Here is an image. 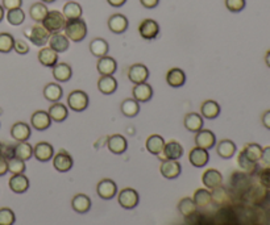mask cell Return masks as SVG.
I'll list each match as a JSON object with an SVG mask.
<instances>
[{"mask_svg": "<svg viewBox=\"0 0 270 225\" xmlns=\"http://www.w3.org/2000/svg\"><path fill=\"white\" fill-rule=\"evenodd\" d=\"M64 31L65 36L73 42H80L87 36V25L83 19L66 20Z\"/></svg>", "mask_w": 270, "mask_h": 225, "instance_id": "1", "label": "cell"}, {"mask_svg": "<svg viewBox=\"0 0 270 225\" xmlns=\"http://www.w3.org/2000/svg\"><path fill=\"white\" fill-rule=\"evenodd\" d=\"M41 24L50 35L51 33H58L66 25V17L60 11H49Z\"/></svg>", "mask_w": 270, "mask_h": 225, "instance_id": "2", "label": "cell"}, {"mask_svg": "<svg viewBox=\"0 0 270 225\" xmlns=\"http://www.w3.org/2000/svg\"><path fill=\"white\" fill-rule=\"evenodd\" d=\"M24 35L36 46H44V45L48 44L49 38H50V33L44 28L42 24H36V25L31 26V28H26L24 31Z\"/></svg>", "mask_w": 270, "mask_h": 225, "instance_id": "3", "label": "cell"}, {"mask_svg": "<svg viewBox=\"0 0 270 225\" xmlns=\"http://www.w3.org/2000/svg\"><path fill=\"white\" fill-rule=\"evenodd\" d=\"M89 95L85 91H82V90L71 91L69 94V96H67V105L74 112H83L89 107Z\"/></svg>", "mask_w": 270, "mask_h": 225, "instance_id": "4", "label": "cell"}, {"mask_svg": "<svg viewBox=\"0 0 270 225\" xmlns=\"http://www.w3.org/2000/svg\"><path fill=\"white\" fill-rule=\"evenodd\" d=\"M118 202L124 209H133L140 203V195L134 188H123L118 193Z\"/></svg>", "mask_w": 270, "mask_h": 225, "instance_id": "5", "label": "cell"}, {"mask_svg": "<svg viewBox=\"0 0 270 225\" xmlns=\"http://www.w3.org/2000/svg\"><path fill=\"white\" fill-rule=\"evenodd\" d=\"M74 165V159L71 154L66 150H60V152L53 157V166L54 168L60 173L70 172Z\"/></svg>", "mask_w": 270, "mask_h": 225, "instance_id": "6", "label": "cell"}, {"mask_svg": "<svg viewBox=\"0 0 270 225\" xmlns=\"http://www.w3.org/2000/svg\"><path fill=\"white\" fill-rule=\"evenodd\" d=\"M96 192L98 196L103 200H111L118 195V184L112 179H102L96 186Z\"/></svg>", "mask_w": 270, "mask_h": 225, "instance_id": "7", "label": "cell"}, {"mask_svg": "<svg viewBox=\"0 0 270 225\" xmlns=\"http://www.w3.org/2000/svg\"><path fill=\"white\" fill-rule=\"evenodd\" d=\"M195 145L202 149L210 150L216 145V136L212 130L210 129H200L195 133Z\"/></svg>", "mask_w": 270, "mask_h": 225, "instance_id": "8", "label": "cell"}, {"mask_svg": "<svg viewBox=\"0 0 270 225\" xmlns=\"http://www.w3.org/2000/svg\"><path fill=\"white\" fill-rule=\"evenodd\" d=\"M159 172H161L162 177L166 179H177L182 173V166L178 161L165 159V161H162L161 166H159Z\"/></svg>", "mask_w": 270, "mask_h": 225, "instance_id": "9", "label": "cell"}, {"mask_svg": "<svg viewBox=\"0 0 270 225\" xmlns=\"http://www.w3.org/2000/svg\"><path fill=\"white\" fill-rule=\"evenodd\" d=\"M183 156V148H182L181 144L178 141H169L165 144V148L162 150V153L159 154V158L162 161L165 159H174V161H178L181 157Z\"/></svg>", "mask_w": 270, "mask_h": 225, "instance_id": "10", "label": "cell"}, {"mask_svg": "<svg viewBox=\"0 0 270 225\" xmlns=\"http://www.w3.org/2000/svg\"><path fill=\"white\" fill-rule=\"evenodd\" d=\"M139 33L145 40H154L159 33V25L156 20L145 19L139 25Z\"/></svg>", "mask_w": 270, "mask_h": 225, "instance_id": "11", "label": "cell"}, {"mask_svg": "<svg viewBox=\"0 0 270 225\" xmlns=\"http://www.w3.org/2000/svg\"><path fill=\"white\" fill-rule=\"evenodd\" d=\"M128 78L133 85L144 83L149 78V70H148L145 65L134 64L128 69Z\"/></svg>", "mask_w": 270, "mask_h": 225, "instance_id": "12", "label": "cell"}, {"mask_svg": "<svg viewBox=\"0 0 270 225\" xmlns=\"http://www.w3.org/2000/svg\"><path fill=\"white\" fill-rule=\"evenodd\" d=\"M188 161L194 167H204V166L208 163L210 161V154H208V150L202 149V148H193L188 153Z\"/></svg>", "mask_w": 270, "mask_h": 225, "instance_id": "13", "label": "cell"}, {"mask_svg": "<svg viewBox=\"0 0 270 225\" xmlns=\"http://www.w3.org/2000/svg\"><path fill=\"white\" fill-rule=\"evenodd\" d=\"M33 156L37 161L40 162H48L50 159H53L54 157V148L53 145H50L46 141H41L37 143L33 148Z\"/></svg>", "mask_w": 270, "mask_h": 225, "instance_id": "14", "label": "cell"}, {"mask_svg": "<svg viewBox=\"0 0 270 225\" xmlns=\"http://www.w3.org/2000/svg\"><path fill=\"white\" fill-rule=\"evenodd\" d=\"M202 182H203L204 187L213 190V188L223 186V175L216 168H208L202 175Z\"/></svg>", "mask_w": 270, "mask_h": 225, "instance_id": "15", "label": "cell"}, {"mask_svg": "<svg viewBox=\"0 0 270 225\" xmlns=\"http://www.w3.org/2000/svg\"><path fill=\"white\" fill-rule=\"evenodd\" d=\"M215 146L218 156L223 159H231L235 156L236 152H237V146H236V144L233 143L232 139H220Z\"/></svg>", "mask_w": 270, "mask_h": 225, "instance_id": "16", "label": "cell"}, {"mask_svg": "<svg viewBox=\"0 0 270 225\" xmlns=\"http://www.w3.org/2000/svg\"><path fill=\"white\" fill-rule=\"evenodd\" d=\"M107 148L114 154H123L128 149V141L121 134H112L107 139Z\"/></svg>", "mask_w": 270, "mask_h": 225, "instance_id": "17", "label": "cell"}, {"mask_svg": "<svg viewBox=\"0 0 270 225\" xmlns=\"http://www.w3.org/2000/svg\"><path fill=\"white\" fill-rule=\"evenodd\" d=\"M128 25H129L128 19L124 15H121V13H115V15H112V16L108 19V28H110V31H111L112 33H115V35L124 33L128 29Z\"/></svg>", "mask_w": 270, "mask_h": 225, "instance_id": "18", "label": "cell"}, {"mask_svg": "<svg viewBox=\"0 0 270 225\" xmlns=\"http://www.w3.org/2000/svg\"><path fill=\"white\" fill-rule=\"evenodd\" d=\"M132 95H133L134 100H137L139 103H146L153 98V89L146 82L139 83V85H134Z\"/></svg>", "mask_w": 270, "mask_h": 225, "instance_id": "19", "label": "cell"}, {"mask_svg": "<svg viewBox=\"0 0 270 225\" xmlns=\"http://www.w3.org/2000/svg\"><path fill=\"white\" fill-rule=\"evenodd\" d=\"M31 125L32 128L37 130H46L50 128L51 119L46 111H36L35 114L31 116Z\"/></svg>", "mask_w": 270, "mask_h": 225, "instance_id": "20", "label": "cell"}, {"mask_svg": "<svg viewBox=\"0 0 270 225\" xmlns=\"http://www.w3.org/2000/svg\"><path fill=\"white\" fill-rule=\"evenodd\" d=\"M166 83L173 89H178L186 83V74L182 69L173 67L166 73Z\"/></svg>", "mask_w": 270, "mask_h": 225, "instance_id": "21", "label": "cell"}, {"mask_svg": "<svg viewBox=\"0 0 270 225\" xmlns=\"http://www.w3.org/2000/svg\"><path fill=\"white\" fill-rule=\"evenodd\" d=\"M96 69H98V73L100 75H114L118 70V62L114 60L112 57H100L98 60V64H96Z\"/></svg>", "mask_w": 270, "mask_h": 225, "instance_id": "22", "label": "cell"}, {"mask_svg": "<svg viewBox=\"0 0 270 225\" xmlns=\"http://www.w3.org/2000/svg\"><path fill=\"white\" fill-rule=\"evenodd\" d=\"M48 42L49 48H51L54 51H57V53H64V51H66L67 49H69V46H70V40L65 35H61L60 32L51 33Z\"/></svg>", "mask_w": 270, "mask_h": 225, "instance_id": "23", "label": "cell"}, {"mask_svg": "<svg viewBox=\"0 0 270 225\" xmlns=\"http://www.w3.org/2000/svg\"><path fill=\"white\" fill-rule=\"evenodd\" d=\"M31 134H32L31 127L26 123H22V121L13 124L12 128H11V136L13 139H16L17 143H22V141L29 139Z\"/></svg>", "mask_w": 270, "mask_h": 225, "instance_id": "24", "label": "cell"}, {"mask_svg": "<svg viewBox=\"0 0 270 225\" xmlns=\"http://www.w3.org/2000/svg\"><path fill=\"white\" fill-rule=\"evenodd\" d=\"M8 184H10L11 191H12V192H15V193L26 192V191L29 190V186H31V183H29V179L24 174L12 175V177H11V179H10V182H8Z\"/></svg>", "mask_w": 270, "mask_h": 225, "instance_id": "25", "label": "cell"}, {"mask_svg": "<svg viewBox=\"0 0 270 225\" xmlns=\"http://www.w3.org/2000/svg\"><path fill=\"white\" fill-rule=\"evenodd\" d=\"M220 104L215 100H206L200 105V115L203 119H208V120H213L220 115Z\"/></svg>", "mask_w": 270, "mask_h": 225, "instance_id": "26", "label": "cell"}, {"mask_svg": "<svg viewBox=\"0 0 270 225\" xmlns=\"http://www.w3.org/2000/svg\"><path fill=\"white\" fill-rule=\"evenodd\" d=\"M38 61H40V64L42 66L53 69L58 64V53L54 51L51 48H49V46L42 48L41 50L38 51Z\"/></svg>", "mask_w": 270, "mask_h": 225, "instance_id": "27", "label": "cell"}, {"mask_svg": "<svg viewBox=\"0 0 270 225\" xmlns=\"http://www.w3.org/2000/svg\"><path fill=\"white\" fill-rule=\"evenodd\" d=\"M165 144L166 143L164 137L159 136V134H152V136L146 138L145 146L146 150H148L150 154H153V156H159L162 150H164V148H165Z\"/></svg>", "mask_w": 270, "mask_h": 225, "instance_id": "28", "label": "cell"}, {"mask_svg": "<svg viewBox=\"0 0 270 225\" xmlns=\"http://www.w3.org/2000/svg\"><path fill=\"white\" fill-rule=\"evenodd\" d=\"M203 118H202V115L197 114V112H190L184 116V128L188 130V132H199L200 129H203Z\"/></svg>", "mask_w": 270, "mask_h": 225, "instance_id": "29", "label": "cell"}, {"mask_svg": "<svg viewBox=\"0 0 270 225\" xmlns=\"http://www.w3.org/2000/svg\"><path fill=\"white\" fill-rule=\"evenodd\" d=\"M91 199L85 193H76L71 199V207L76 213H87L91 209Z\"/></svg>", "mask_w": 270, "mask_h": 225, "instance_id": "30", "label": "cell"}, {"mask_svg": "<svg viewBox=\"0 0 270 225\" xmlns=\"http://www.w3.org/2000/svg\"><path fill=\"white\" fill-rule=\"evenodd\" d=\"M53 76L57 82H69L73 76V69H71L70 65L61 62V64H57L53 67Z\"/></svg>", "mask_w": 270, "mask_h": 225, "instance_id": "31", "label": "cell"}, {"mask_svg": "<svg viewBox=\"0 0 270 225\" xmlns=\"http://www.w3.org/2000/svg\"><path fill=\"white\" fill-rule=\"evenodd\" d=\"M98 90L103 95H111L118 90V80L112 75H103L98 80Z\"/></svg>", "mask_w": 270, "mask_h": 225, "instance_id": "32", "label": "cell"}, {"mask_svg": "<svg viewBox=\"0 0 270 225\" xmlns=\"http://www.w3.org/2000/svg\"><path fill=\"white\" fill-rule=\"evenodd\" d=\"M48 114H49V116H50L51 121L62 123V121L66 120L67 116H69V109L66 108V105H64L62 103L57 102V103H53V104L50 105Z\"/></svg>", "mask_w": 270, "mask_h": 225, "instance_id": "33", "label": "cell"}, {"mask_svg": "<svg viewBox=\"0 0 270 225\" xmlns=\"http://www.w3.org/2000/svg\"><path fill=\"white\" fill-rule=\"evenodd\" d=\"M108 50H110V45H108V42L105 41L104 38L96 37L90 42V51L95 57H104L108 54Z\"/></svg>", "mask_w": 270, "mask_h": 225, "instance_id": "34", "label": "cell"}, {"mask_svg": "<svg viewBox=\"0 0 270 225\" xmlns=\"http://www.w3.org/2000/svg\"><path fill=\"white\" fill-rule=\"evenodd\" d=\"M62 95H64V90H62V87H61L58 83H48V85L44 87V96L49 102H60Z\"/></svg>", "mask_w": 270, "mask_h": 225, "instance_id": "35", "label": "cell"}, {"mask_svg": "<svg viewBox=\"0 0 270 225\" xmlns=\"http://www.w3.org/2000/svg\"><path fill=\"white\" fill-rule=\"evenodd\" d=\"M13 157L21 161H28L33 157V146L26 141L19 143L16 146H13Z\"/></svg>", "mask_w": 270, "mask_h": 225, "instance_id": "36", "label": "cell"}, {"mask_svg": "<svg viewBox=\"0 0 270 225\" xmlns=\"http://www.w3.org/2000/svg\"><path fill=\"white\" fill-rule=\"evenodd\" d=\"M193 200H194L198 208H206L212 203L211 191L208 188H198V190H195Z\"/></svg>", "mask_w": 270, "mask_h": 225, "instance_id": "37", "label": "cell"}, {"mask_svg": "<svg viewBox=\"0 0 270 225\" xmlns=\"http://www.w3.org/2000/svg\"><path fill=\"white\" fill-rule=\"evenodd\" d=\"M120 111L121 114L127 116V118H134V116H137L139 112H140V103L134 100L133 98L125 99V100L121 102Z\"/></svg>", "mask_w": 270, "mask_h": 225, "instance_id": "38", "label": "cell"}, {"mask_svg": "<svg viewBox=\"0 0 270 225\" xmlns=\"http://www.w3.org/2000/svg\"><path fill=\"white\" fill-rule=\"evenodd\" d=\"M62 13H64V16L66 17V20H75V19H80L83 10L79 3L70 0L69 3H66L64 6V11H62Z\"/></svg>", "mask_w": 270, "mask_h": 225, "instance_id": "39", "label": "cell"}, {"mask_svg": "<svg viewBox=\"0 0 270 225\" xmlns=\"http://www.w3.org/2000/svg\"><path fill=\"white\" fill-rule=\"evenodd\" d=\"M237 165L238 167L241 168L242 172L247 173V174H253V173L257 172L258 168V162H253L245 156L244 152H240L237 156Z\"/></svg>", "mask_w": 270, "mask_h": 225, "instance_id": "40", "label": "cell"}, {"mask_svg": "<svg viewBox=\"0 0 270 225\" xmlns=\"http://www.w3.org/2000/svg\"><path fill=\"white\" fill-rule=\"evenodd\" d=\"M48 12L49 10L45 3H35L31 6V8H29V15H31L32 20H35V21L38 22V24L44 21V19L46 17V15H48Z\"/></svg>", "mask_w": 270, "mask_h": 225, "instance_id": "41", "label": "cell"}, {"mask_svg": "<svg viewBox=\"0 0 270 225\" xmlns=\"http://www.w3.org/2000/svg\"><path fill=\"white\" fill-rule=\"evenodd\" d=\"M262 149H264V148H262L260 144L251 143V144H247V145L244 146L242 152H244L245 156L248 157L251 161L260 162L261 156H262Z\"/></svg>", "mask_w": 270, "mask_h": 225, "instance_id": "42", "label": "cell"}, {"mask_svg": "<svg viewBox=\"0 0 270 225\" xmlns=\"http://www.w3.org/2000/svg\"><path fill=\"white\" fill-rule=\"evenodd\" d=\"M197 204L194 203V200L191 198H183V199L179 200L178 211L184 217H190L191 215H194L197 212Z\"/></svg>", "mask_w": 270, "mask_h": 225, "instance_id": "43", "label": "cell"}, {"mask_svg": "<svg viewBox=\"0 0 270 225\" xmlns=\"http://www.w3.org/2000/svg\"><path fill=\"white\" fill-rule=\"evenodd\" d=\"M211 196H212V203H215L216 206H226L227 203H229V199H231L228 191L223 186L213 188Z\"/></svg>", "mask_w": 270, "mask_h": 225, "instance_id": "44", "label": "cell"}, {"mask_svg": "<svg viewBox=\"0 0 270 225\" xmlns=\"http://www.w3.org/2000/svg\"><path fill=\"white\" fill-rule=\"evenodd\" d=\"M26 170L25 161L16 158V157H11L8 158V172L12 175L15 174H24Z\"/></svg>", "mask_w": 270, "mask_h": 225, "instance_id": "45", "label": "cell"}, {"mask_svg": "<svg viewBox=\"0 0 270 225\" xmlns=\"http://www.w3.org/2000/svg\"><path fill=\"white\" fill-rule=\"evenodd\" d=\"M7 20L11 25H21L24 20H25V13L21 8H16V10H11L7 13Z\"/></svg>", "mask_w": 270, "mask_h": 225, "instance_id": "46", "label": "cell"}, {"mask_svg": "<svg viewBox=\"0 0 270 225\" xmlns=\"http://www.w3.org/2000/svg\"><path fill=\"white\" fill-rule=\"evenodd\" d=\"M15 38L11 33H0V53H10L13 50Z\"/></svg>", "mask_w": 270, "mask_h": 225, "instance_id": "47", "label": "cell"}, {"mask_svg": "<svg viewBox=\"0 0 270 225\" xmlns=\"http://www.w3.org/2000/svg\"><path fill=\"white\" fill-rule=\"evenodd\" d=\"M16 221V216L11 208H0V225H13Z\"/></svg>", "mask_w": 270, "mask_h": 225, "instance_id": "48", "label": "cell"}, {"mask_svg": "<svg viewBox=\"0 0 270 225\" xmlns=\"http://www.w3.org/2000/svg\"><path fill=\"white\" fill-rule=\"evenodd\" d=\"M258 182L265 190L270 188V167L265 166L261 170H258Z\"/></svg>", "mask_w": 270, "mask_h": 225, "instance_id": "49", "label": "cell"}, {"mask_svg": "<svg viewBox=\"0 0 270 225\" xmlns=\"http://www.w3.org/2000/svg\"><path fill=\"white\" fill-rule=\"evenodd\" d=\"M245 6H247V2H245V0H226V7L229 12H241L245 8Z\"/></svg>", "mask_w": 270, "mask_h": 225, "instance_id": "50", "label": "cell"}, {"mask_svg": "<svg viewBox=\"0 0 270 225\" xmlns=\"http://www.w3.org/2000/svg\"><path fill=\"white\" fill-rule=\"evenodd\" d=\"M13 50L16 51L20 55H25L29 53V45L22 40H15V44H13Z\"/></svg>", "mask_w": 270, "mask_h": 225, "instance_id": "51", "label": "cell"}, {"mask_svg": "<svg viewBox=\"0 0 270 225\" xmlns=\"http://www.w3.org/2000/svg\"><path fill=\"white\" fill-rule=\"evenodd\" d=\"M22 0H3V8L7 11L21 8Z\"/></svg>", "mask_w": 270, "mask_h": 225, "instance_id": "52", "label": "cell"}, {"mask_svg": "<svg viewBox=\"0 0 270 225\" xmlns=\"http://www.w3.org/2000/svg\"><path fill=\"white\" fill-rule=\"evenodd\" d=\"M8 173V159L3 156V154H0V177H3Z\"/></svg>", "mask_w": 270, "mask_h": 225, "instance_id": "53", "label": "cell"}, {"mask_svg": "<svg viewBox=\"0 0 270 225\" xmlns=\"http://www.w3.org/2000/svg\"><path fill=\"white\" fill-rule=\"evenodd\" d=\"M265 166H269L270 167V146H266L262 149V156H261L260 159Z\"/></svg>", "mask_w": 270, "mask_h": 225, "instance_id": "54", "label": "cell"}, {"mask_svg": "<svg viewBox=\"0 0 270 225\" xmlns=\"http://www.w3.org/2000/svg\"><path fill=\"white\" fill-rule=\"evenodd\" d=\"M261 123H262L264 128L270 130V109H266L264 114L261 115Z\"/></svg>", "mask_w": 270, "mask_h": 225, "instance_id": "55", "label": "cell"}, {"mask_svg": "<svg viewBox=\"0 0 270 225\" xmlns=\"http://www.w3.org/2000/svg\"><path fill=\"white\" fill-rule=\"evenodd\" d=\"M141 6L148 8V10H152V8H156L158 6L159 0H140Z\"/></svg>", "mask_w": 270, "mask_h": 225, "instance_id": "56", "label": "cell"}, {"mask_svg": "<svg viewBox=\"0 0 270 225\" xmlns=\"http://www.w3.org/2000/svg\"><path fill=\"white\" fill-rule=\"evenodd\" d=\"M107 3L110 4V6L119 8V7L124 6V4L127 3V0H107Z\"/></svg>", "mask_w": 270, "mask_h": 225, "instance_id": "57", "label": "cell"}, {"mask_svg": "<svg viewBox=\"0 0 270 225\" xmlns=\"http://www.w3.org/2000/svg\"><path fill=\"white\" fill-rule=\"evenodd\" d=\"M262 203H264L267 208H270V188L265 191L264 196H262Z\"/></svg>", "mask_w": 270, "mask_h": 225, "instance_id": "58", "label": "cell"}, {"mask_svg": "<svg viewBox=\"0 0 270 225\" xmlns=\"http://www.w3.org/2000/svg\"><path fill=\"white\" fill-rule=\"evenodd\" d=\"M265 64H266V66L270 69V49L265 53Z\"/></svg>", "mask_w": 270, "mask_h": 225, "instance_id": "59", "label": "cell"}, {"mask_svg": "<svg viewBox=\"0 0 270 225\" xmlns=\"http://www.w3.org/2000/svg\"><path fill=\"white\" fill-rule=\"evenodd\" d=\"M4 19V8L3 6H0V22H2V20Z\"/></svg>", "mask_w": 270, "mask_h": 225, "instance_id": "60", "label": "cell"}, {"mask_svg": "<svg viewBox=\"0 0 270 225\" xmlns=\"http://www.w3.org/2000/svg\"><path fill=\"white\" fill-rule=\"evenodd\" d=\"M42 3H54L56 0H41Z\"/></svg>", "mask_w": 270, "mask_h": 225, "instance_id": "61", "label": "cell"}, {"mask_svg": "<svg viewBox=\"0 0 270 225\" xmlns=\"http://www.w3.org/2000/svg\"><path fill=\"white\" fill-rule=\"evenodd\" d=\"M3 153V145H2V143H0V154Z\"/></svg>", "mask_w": 270, "mask_h": 225, "instance_id": "62", "label": "cell"}, {"mask_svg": "<svg viewBox=\"0 0 270 225\" xmlns=\"http://www.w3.org/2000/svg\"><path fill=\"white\" fill-rule=\"evenodd\" d=\"M0 112H2V111H0Z\"/></svg>", "mask_w": 270, "mask_h": 225, "instance_id": "63", "label": "cell"}]
</instances>
